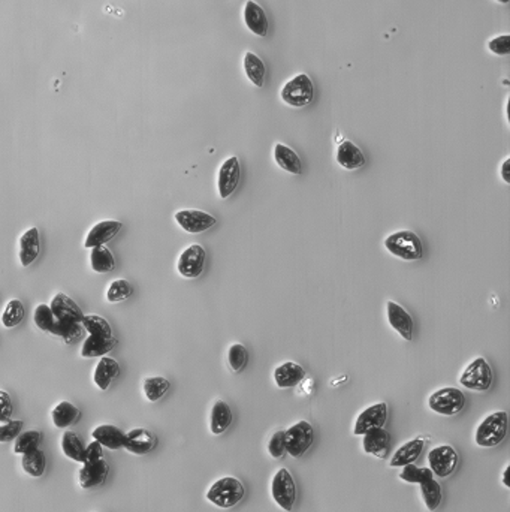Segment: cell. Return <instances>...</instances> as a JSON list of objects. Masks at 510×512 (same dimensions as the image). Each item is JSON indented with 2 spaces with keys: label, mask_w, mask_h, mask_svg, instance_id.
<instances>
[{
  "label": "cell",
  "mask_w": 510,
  "mask_h": 512,
  "mask_svg": "<svg viewBox=\"0 0 510 512\" xmlns=\"http://www.w3.org/2000/svg\"><path fill=\"white\" fill-rule=\"evenodd\" d=\"M244 21L255 35L260 38L267 36L270 27L267 13L256 2H253V0H249L244 8Z\"/></svg>",
  "instance_id": "26"
},
{
  "label": "cell",
  "mask_w": 510,
  "mask_h": 512,
  "mask_svg": "<svg viewBox=\"0 0 510 512\" xmlns=\"http://www.w3.org/2000/svg\"><path fill=\"white\" fill-rule=\"evenodd\" d=\"M268 452L271 454L272 459H282L286 454V444H284V432L279 430L275 432L270 442H268Z\"/></svg>",
  "instance_id": "46"
},
{
  "label": "cell",
  "mask_w": 510,
  "mask_h": 512,
  "mask_svg": "<svg viewBox=\"0 0 510 512\" xmlns=\"http://www.w3.org/2000/svg\"><path fill=\"white\" fill-rule=\"evenodd\" d=\"M488 48L491 53L497 56H509L510 54V35H501L491 39L488 43Z\"/></svg>",
  "instance_id": "47"
},
{
  "label": "cell",
  "mask_w": 510,
  "mask_h": 512,
  "mask_svg": "<svg viewBox=\"0 0 510 512\" xmlns=\"http://www.w3.org/2000/svg\"><path fill=\"white\" fill-rule=\"evenodd\" d=\"M79 415H81L79 409L75 405H72L71 401H60V403L52 409L51 418L54 427L65 430V428L74 425L78 421Z\"/></svg>",
  "instance_id": "30"
},
{
  "label": "cell",
  "mask_w": 510,
  "mask_h": 512,
  "mask_svg": "<svg viewBox=\"0 0 510 512\" xmlns=\"http://www.w3.org/2000/svg\"><path fill=\"white\" fill-rule=\"evenodd\" d=\"M50 309L52 312V315L56 316V320L60 321H74V322H82L84 320V313H82L81 307L78 304L71 298L67 297L63 293L56 294V297L52 298Z\"/></svg>",
  "instance_id": "18"
},
{
  "label": "cell",
  "mask_w": 510,
  "mask_h": 512,
  "mask_svg": "<svg viewBox=\"0 0 510 512\" xmlns=\"http://www.w3.org/2000/svg\"><path fill=\"white\" fill-rule=\"evenodd\" d=\"M240 178H241L240 160L237 156H231L222 163V167H220V170H218L217 189H218L220 198L222 200L229 198L238 187Z\"/></svg>",
  "instance_id": "11"
},
{
  "label": "cell",
  "mask_w": 510,
  "mask_h": 512,
  "mask_svg": "<svg viewBox=\"0 0 510 512\" xmlns=\"http://www.w3.org/2000/svg\"><path fill=\"white\" fill-rule=\"evenodd\" d=\"M118 375H120V366L116 359L109 356H102L101 361L94 369L93 381L99 390L105 391L109 388V385L117 379Z\"/></svg>",
  "instance_id": "24"
},
{
  "label": "cell",
  "mask_w": 510,
  "mask_h": 512,
  "mask_svg": "<svg viewBox=\"0 0 510 512\" xmlns=\"http://www.w3.org/2000/svg\"><path fill=\"white\" fill-rule=\"evenodd\" d=\"M133 294V286L125 279H116L106 290V300L109 303H120L131 298Z\"/></svg>",
  "instance_id": "43"
},
{
  "label": "cell",
  "mask_w": 510,
  "mask_h": 512,
  "mask_svg": "<svg viewBox=\"0 0 510 512\" xmlns=\"http://www.w3.org/2000/svg\"><path fill=\"white\" fill-rule=\"evenodd\" d=\"M90 266L92 270L96 273H109L116 268V258L113 255V252L109 249L102 244V246H96L92 247V254H90Z\"/></svg>",
  "instance_id": "32"
},
{
  "label": "cell",
  "mask_w": 510,
  "mask_h": 512,
  "mask_svg": "<svg viewBox=\"0 0 510 512\" xmlns=\"http://www.w3.org/2000/svg\"><path fill=\"white\" fill-rule=\"evenodd\" d=\"M509 472H510V466H506L504 472H503V486L506 489H510V479H509Z\"/></svg>",
  "instance_id": "51"
},
{
  "label": "cell",
  "mask_w": 510,
  "mask_h": 512,
  "mask_svg": "<svg viewBox=\"0 0 510 512\" xmlns=\"http://www.w3.org/2000/svg\"><path fill=\"white\" fill-rule=\"evenodd\" d=\"M21 466L24 472L32 478H43L47 470V457L43 450H32L23 454Z\"/></svg>",
  "instance_id": "31"
},
{
  "label": "cell",
  "mask_w": 510,
  "mask_h": 512,
  "mask_svg": "<svg viewBox=\"0 0 510 512\" xmlns=\"http://www.w3.org/2000/svg\"><path fill=\"white\" fill-rule=\"evenodd\" d=\"M116 348V339L114 337H98V336H89L81 348L82 358H96V356H105L108 352H111Z\"/></svg>",
  "instance_id": "29"
},
{
  "label": "cell",
  "mask_w": 510,
  "mask_h": 512,
  "mask_svg": "<svg viewBox=\"0 0 510 512\" xmlns=\"http://www.w3.org/2000/svg\"><path fill=\"white\" fill-rule=\"evenodd\" d=\"M156 445L157 439L150 430H145V428H133V430L126 433L123 448L133 455H145L153 451Z\"/></svg>",
  "instance_id": "15"
},
{
  "label": "cell",
  "mask_w": 510,
  "mask_h": 512,
  "mask_svg": "<svg viewBox=\"0 0 510 512\" xmlns=\"http://www.w3.org/2000/svg\"><path fill=\"white\" fill-rule=\"evenodd\" d=\"M431 478H434V474L431 472V469L418 467V466H415V463L404 466L403 472L399 474V479L404 482H409V484H422Z\"/></svg>",
  "instance_id": "42"
},
{
  "label": "cell",
  "mask_w": 510,
  "mask_h": 512,
  "mask_svg": "<svg viewBox=\"0 0 510 512\" xmlns=\"http://www.w3.org/2000/svg\"><path fill=\"white\" fill-rule=\"evenodd\" d=\"M62 450L63 454L77 463H82V459H84V445L79 439V436L75 432L67 430L65 432L63 437H62Z\"/></svg>",
  "instance_id": "36"
},
{
  "label": "cell",
  "mask_w": 510,
  "mask_h": 512,
  "mask_svg": "<svg viewBox=\"0 0 510 512\" xmlns=\"http://www.w3.org/2000/svg\"><path fill=\"white\" fill-rule=\"evenodd\" d=\"M232 420L233 415L229 405L223 400H217L211 409V421H210L211 433L216 436L223 435L232 424Z\"/></svg>",
  "instance_id": "28"
},
{
  "label": "cell",
  "mask_w": 510,
  "mask_h": 512,
  "mask_svg": "<svg viewBox=\"0 0 510 512\" xmlns=\"http://www.w3.org/2000/svg\"><path fill=\"white\" fill-rule=\"evenodd\" d=\"M24 423L21 420H11L5 424L0 425V442H11L16 440L21 433Z\"/></svg>",
  "instance_id": "45"
},
{
  "label": "cell",
  "mask_w": 510,
  "mask_h": 512,
  "mask_svg": "<svg viewBox=\"0 0 510 512\" xmlns=\"http://www.w3.org/2000/svg\"><path fill=\"white\" fill-rule=\"evenodd\" d=\"M314 98L313 81L307 74H299L287 81L282 90V99L291 107L302 108L311 104Z\"/></svg>",
  "instance_id": "8"
},
{
  "label": "cell",
  "mask_w": 510,
  "mask_h": 512,
  "mask_svg": "<svg viewBox=\"0 0 510 512\" xmlns=\"http://www.w3.org/2000/svg\"><path fill=\"white\" fill-rule=\"evenodd\" d=\"M51 334H56V336L62 337L65 340V343L72 344V343L78 342L82 337V334H84V328H82L81 322L56 320V322H54V327L51 329Z\"/></svg>",
  "instance_id": "33"
},
{
  "label": "cell",
  "mask_w": 510,
  "mask_h": 512,
  "mask_svg": "<svg viewBox=\"0 0 510 512\" xmlns=\"http://www.w3.org/2000/svg\"><path fill=\"white\" fill-rule=\"evenodd\" d=\"M249 361V352L243 343H233L228 351V363L232 371L240 373L244 370Z\"/></svg>",
  "instance_id": "41"
},
{
  "label": "cell",
  "mask_w": 510,
  "mask_h": 512,
  "mask_svg": "<svg viewBox=\"0 0 510 512\" xmlns=\"http://www.w3.org/2000/svg\"><path fill=\"white\" fill-rule=\"evenodd\" d=\"M386 420H388V405H386L384 401L371 405L360 413V417H357L355 423L353 433L356 436H364L370 430L384 427Z\"/></svg>",
  "instance_id": "12"
},
{
  "label": "cell",
  "mask_w": 510,
  "mask_h": 512,
  "mask_svg": "<svg viewBox=\"0 0 510 512\" xmlns=\"http://www.w3.org/2000/svg\"><path fill=\"white\" fill-rule=\"evenodd\" d=\"M386 316H388L389 325L401 336L404 340L410 342L413 339V331H415V321L410 313L399 306L395 301L386 303Z\"/></svg>",
  "instance_id": "14"
},
{
  "label": "cell",
  "mask_w": 510,
  "mask_h": 512,
  "mask_svg": "<svg viewBox=\"0 0 510 512\" xmlns=\"http://www.w3.org/2000/svg\"><path fill=\"white\" fill-rule=\"evenodd\" d=\"M244 71L256 87L264 86L265 81V65L255 53H247L244 56Z\"/></svg>",
  "instance_id": "35"
},
{
  "label": "cell",
  "mask_w": 510,
  "mask_h": 512,
  "mask_svg": "<svg viewBox=\"0 0 510 512\" xmlns=\"http://www.w3.org/2000/svg\"><path fill=\"white\" fill-rule=\"evenodd\" d=\"M99 459H104V447L99 444V442L94 440L84 450V459H82V464L96 462Z\"/></svg>",
  "instance_id": "49"
},
{
  "label": "cell",
  "mask_w": 510,
  "mask_h": 512,
  "mask_svg": "<svg viewBox=\"0 0 510 512\" xmlns=\"http://www.w3.org/2000/svg\"><path fill=\"white\" fill-rule=\"evenodd\" d=\"M391 448V435L384 428H375L364 435L362 440V450L367 454H371L379 459H384L388 455Z\"/></svg>",
  "instance_id": "19"
},
{
  "label": "cell",
  "mask_w": 510,
  "mask_h": 512,
  "mask_svg": "<svg viewBox=\"0 0 510 512\" xmlns=\"http://www.w3.org/2000/svg\"><path fill=\"white\" fill-rule=\"evenodd\" d=\"M428 464L431 472L438 478L450 476L458 464V454L450 445H440L430 451Z\"/></svg>",
  "instance_id": "10"
},
{
  "label": "cell",
  "mask_w": 510,
  "mask_h": 512,
  "mask_svg": "<svg viewBox=\"0 0 510 512\" xmlns=\"http://www.w3.org/2000/svg\"><path fill=\"white\" fill-rule=\"evenodd\" d=\"M40 440H43V433L39 430H27L21 432L16 439V445H13V452L16 454H26L32 450L39 448Z\"/></svg>",
  "instance_id": "40"
},
{
  "label": "cell",
  "mask_w": 510,
  "mask_h": 512,
  "mask_svg": "<svg viewBox=\"0 0 510 512\" xmlns=\"http://www.w3.org/2000/svg\"><path fill=\"white\" fill-rule=\"evenodd\" d=\"M271 494L274 502L283 511L291 512L296 503V484L287 469H279L271 482Z\"/></svg>",
  "instance_id": "6"
},
{
  "label": "cell",
  "mask_w": 510,
  "mask_h": 512,
  "mask_svg": "<svg viewBox=\"0 0 510 512\" xmlns=\"http://www.w3.org/2000/svg\"><path fill=\"white\" fill-rule=\"evenodd\" d=\"M336 159H337V163L340 165V167L350 170V171L362 168L365 165V162H367L365 155L362 153V150L357 147L355 143L349 141V140L343 141L338 146Z\"/></svg>",
  "instance_id": "22"
},
{
  "label": "cell",
  "mask_w": 510,
  "mask_h": 512,
  "mask_svg": "<svg viewBox=\"0 0 510 512\" xmlns=\"http://www.w3.org/2000/svg\"><path fill=\"white\" fill-rule=\"evenodd\" d=\"M12 413H13V406H12L11 396L6 391L0 390V423L5 424L8 421H11Z\"/></svg>",
  "instance_id": "48"
},
{
  "label": "cell",
  "mask_w": 510,
  "mask_h": 512,
  "mask_svg": "<svg viewBox=\"0 0 510 512\" xmlns=\"http://www.w3.org/2000/svg\"><path fill=\"white\" fill-rule=\"evenodd\" d=\"M386 251L403 261H419L423 256V246L419 235L413 231H397L384 239Z\"/></svg>",
  "instance_id": "1"
},
{
  "label": "cell",
  "mask_w": 510,
  "mask_h": 512,
  "mask_svg": "<svg viewBox=\"0 0 510 512\" xmlns=\"http://www.w3.org/2000/svg\"><path fill=\"white\" fill-rule=\"evenodd\" d=\"M33 321L38 328L47 331V333H51L54 322H56V316L52 315L50 306H47V304H39V306L35 309Z\"/></svg>",
  "instance_id": "44"
},
{
  "label": "cell",
  "mask_w": 510,
  "mask_h": 512,
  "mask_svg": "<svg viewBox=\"0 0 510 512\" xmlns=\"http://www.w3.org/2000/svg\"><path fill=\"white\" fill-rule=\"evenodd\" d=\"M274 160L289 174L299 175L302 173V162L299 156L295 153V150L283 143H277L274 146Z\"/></svg>",
  "instance_id": "27"
},
{
  "label": "cell",
  "mask_w": 510,
  "mask_h": 512,
  "mask_svg": "<svg viewBox=\"0 0 510 512\" xmlns=\"http://www.w3.org/2000/svg\"><path fill=\"white\" fill-rule=\"evenodd\" d=\"M82 328H84L90 336H98V337H113V328L109 325L106 320H104L99 315H87L82 320Z\"/></svg>",
  "instance_id": "37"
},
{
  "label": "cell",
  "mask_w": 510,
  "mask_h": 512,
  "mask_svg": "<svg viewBox=\"0 0 510 512\" xmlns=\"http://www.w3.org/2000/svg\"><path fill=\"white\" fill-rule=\"evenodd\" d=\"M314 430L309 421H299L291 425L284 432L286 452L291 454L294 459H299L304 455L313 445Z\"/></svg>",
  "instance_id": "7"
},
{
  "label": "cell",
  "mask_w": 510,
  "mask_h": 512,
  "mask_svg": "<svg viewBox=\"0 0 510 512\" xmlns=\"http://www.w3.org/2000/svg\"><path fill=\"white\" fill-rule=\"evenodd\" d=\"M108 472H109V466L105 459L84 463L78 474L81 489L90 490L101 486V484H104V481L106 479Z\"/></svg>",
  "instance_id": "16"
},
{
  "label": "cell",
  "mask_w": 510,
  "mask_h": 512,
  "mask_svg": "<svg viewBox=\"0 0 510 512\" xmlns=\"http://www.w3.org/2000/svg\"><path fill=\"white\" fill-rule=\"evenodd\" d=\"M307 376L306 369L298 363L286 361L274 370V382L279 388H295Z\"/></svg>",
  "instance_id": "17"
},
{
  "label": "cell",
  "mask_w": 510,
  "mask_h": 512,
  "mask_svg": "<svg viewBox=\"0 0 510 512\" xmlns=\"http://www.w3.org/2000/svg\"><path fill=\"white\" fill-rule=\"evenodd\" d=\"M501 178L506 185H510V158H506L501 163Z\"/></svg>",
  "instance_id": "50"
},
{
  "label": "cell",
  "mask_w": 510,
  "mask_h": 512,
  "mask_svg": "<svg viewBox=\"0 0 510 512\" xmlns=\"http://www.w3.org/2000/svg\"><path fill=\"white\" fill-rule=\"evenodd\" d=\"M205 258V249L201 244H190L178 258L177 270L186 279H196L204 271Z\"/></svg>",
  "instance_id": "9"
},
{
  "label": "cell",
  "mask_w": 510,
  "mask_h": 512,
  "mask_svg": "<svg viewBox=\"0 0 510 512\" xmlns=\"http://www.w3.org/2000/svg\"><path fill=\"white\" fill-rule=\"evenodd\" d=\"M507 412H494L482 421L476 430V444L482 448L499 447L507 435Z\"/></svg>",
  "instance_id": "3"
},
{
  "label": "cell",
  "mask_w": 510,
  "mask_h": 512,
  "mask_svg": "<svg viewBox=\"0 0 510 512\" xmlns=\"http://www.w3.org/2000/svg\"><path fill=\"white\" fill-rule=\"evenodd\" d=\"M175 222L189 234H201L216 225V217L201 210H180L175 213Z\"/></svg>",
  "instance_id": "13"
},
{
  "label": "cell",
  "mask_w": 510,
  "mask_h": 512,
  "mask_svg": "<svg viewBox=\"0 0 510 512\" xmlns=\"http://www.w3.org/2000/svg\"><path fill=\"white\" fill-rule=\"evenodd\" d=\"M245 494V489L243 482L233 476H225L216 481L210 490L206 491V501L213 505L229 509L238 505Z\"/></svg>",
  "instance_id": "2"
},
{
  "label": "cell",
  "mask_w": 510,
  "mask_h": 512,
  "mask_svg": "<svg viewBox=\"0 0 510 512\" xmlns=\"http://www.w3.org/2000/svg\"><path fill=\"white\" fill-rule=\"evenodd\" d=\"M492 369L484 356H477L465 367L460 378V383L470 391L484 393L492 385Z\"/></svg>",
  "instance_id": "4"
},
{
  "label": "cell",
  "mask_w": 510,
  "mask_h": 512,
  "mask_svg": "<svg viewBox=\"0 0 510 512\" xmlns=\"http://www.w3.org/2000/svg\"><path fill=\"white\" fill-rule=\"evenodd\" d=\"M423 448H425V440L421 437L406 442V444L403 447H399L398 451L392 455L391 467H404L407 464H413L421 457Z\"/></svg>",
  "instance_id": "25"
},
{
  "label": "cell",
  "mask_w": 510,
  "mask_h": 512,
  "mask_svg": "<svg viewBox=\"0 0 510 512\" xmlns=\"http://www.w3.org/2000/svg\"><path fill=\"white\" fill-rule=\"evenodd\" d=\"M497 2H500V4H509L510 0H497Z\"/></svg>",
  "instance_id": "52"
},
{
  "label": "cell",
  "mask_w": 510,
  "mask_h": 512,
  "mask_svg": "<svg viewBox=\"0 0 510 512\" xmlns=\"http://www.w3.org/2000/svg\"><path fill=\"white\" fill-rule=\"evenodd\" d=\"M24 315L26 310L23 303L17 298H13L6 304L5 312L2 315V324L5 328H16L23 322Z\"/></svg>",
  "instance_id": "39"
},
{
  "label": "cell",
  "mask_w": 510,
  "mask_h": 512,
  "mask_svg": "<svg viewBox=\"0 0 510 512\" xmlns=\"http://www.w3.org/2000/svg\"><path fill=\"white\" fill-rule=\"evenodd\" d=\"M121 231V222L118 220H102V222L96 224L84 241V247L92 249L96 246H102L111 241L116 235Z\"/></svg>",
  "instance_id": "20"
},
{
  "label": "cell",
  "mask_w": 510,
  "mask_h": 512,
  "mask_svg": "<svg viewBox=\"0 0 510 512\" xmlns=\"http://www.w3.org/2000/svg\"><path fill=\"white\" fill-rule=\"evenodd\" d=\"M144 394L148 401H159L171 388V383L163 376H151L144 381Z\"/></svg>",
  "instance_id": "38"
},
{
  "label": "cell",
  "mask_w": 510,
  "mask_h": 512,
  "mask_svg": "<svg viewBox=\"0 0 510 512\" xmlns=\"http://www.w3.org/2000/svg\"><path fill=\"white\" fill-rule=\"evenodd\" d=\"M419 486H421V494H422V501H423L425 506L428 508V511L438 509V506L442 505V499H443L442 486H440L438 481L431 478L428 481L419 484Z\"/></svg>",
  "instance_id": "34"
},
{
  "label": "cell",
  "mask_w": 510,
  "mask_h": 512,
  "mask_svg": "<svg viewBox=\"0 0 510 512\" xmlns=\"http://www.w3.org/2000/svg\"><path fill=\"white\" fill-rule=\"evenodd\" d=\"M428 406L433 412L443 417H455L465 406V396L461 390L446 386L434 391L428 398Z\"/></svg>",
  "instance_id": "5"
},
{
  "label": "cell",
  "mask_w": 510,
  "mask_h": 512,
  "mask_svg": "<svg viewBox=\"0 0 510 512\" xmlns=\"http://www.w3.org/2000/svg\"><path fill=\"white\" fill-rule=\"evenodd\" d=\"M92 437L96 442H99L104 448L117 451V450H121L123 445H125L126 433L120 430V428L116 425L104 424V425H99L94 428V430L92 432Z\"/></svg>",
  "instance_id": "23"
},
{
  "label": "cell",
  "mask_w": 510,
  "mask_h": 512,
  "mask_svg": "<svg viewBox=\"0 0 510 512\" xmlns=\"http://www.w3.org/2000/svg\"><path fill=\"white\" fill-rule=\"evenodd\" d=\"M18 244H20L18 256H20L21 266L31 267L38 259L39 252H40V235H39L38 228H31L26 232H23Z\"/></svg>",
  "instance_id": "21"
}]
</instances>
